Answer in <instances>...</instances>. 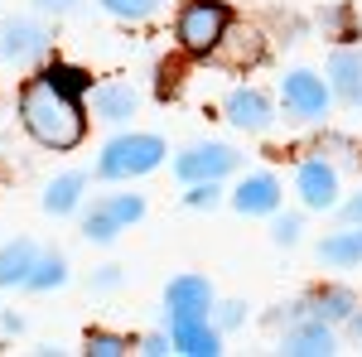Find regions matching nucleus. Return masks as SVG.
<instances>
[{
	"label": "nucleus",
	"mask_w": 362,
	"mask_h": 357,
	"mask_svg": "<svg viewBox=\"0 0 362 357\" xmlns=\"http://www.w3.org/2000/svg\"><path fill=\"white\" fill-rule=\"evenodd\" d=\"M87 87V78L78 68H49L39 78H29L20 92V121L39 145L49 150H73L87 131V116L78 92Z\"/></svg>",
	"instance_id": "obj_1"
},
{
	"label": "nucleus",
	"mask_w": 362,
	"mask_h": 357,
	"mask_svg": "<svg viewBox=\"0 0 362 357\" xmlns=\"http://www.w3.org/2000/svg\"><path fill=\"white\" fill-rule=\"evenodd\" d=\"M160 160H165V140L160 136H121L102 150L97 174L102 179H140V174L160 169Z\"/></svg>",
	"instance_id": "obj_2"
},
{
	"label": "nucleus",
	"mask_w": 362,
	"mask_h": 357,
	"mask_svg": "<svg viewBox=\"0 0 362 357\" xmlns=\"http://www.w3.org/2000/svg\"><path fill=\"white\" fill-rule=\"evenodd\" d=\"M227 25H232V15H227L223 0H189L179 10V44L189 54H213L223 44Z\"/></svg>",
	"instance_id": "obj_3"
},
{
	"label": "nucleus",
	"mask_w": 362,
	"mask_h": 357,
	"mask_svg": "<svg viewBox=\"0 0 362 357\" xmlns=\"http://www.w3.org/2000/svg\"><path fill=\"white\" fill-rule=\"evenodd\" d=\"M232 169H237V150H232V145H218V140L194 145V150H184V155L174 160V174H179L184 184H213V179H223Z\"/></svg>",
	"instance_id": "obj_4"
},
{
	"label": "nucleus",
	"mask_w": 362,
	"mask_h": 357,
	"mask_svg": "<svg viewBox=\"0 0 362 357\" xmlns=\"http://www.w3.org/2000/svg\"><path fill=\"white\" fill-rule=\"evenodd\" d=\"M165 304H169V324H179V319H208V309H213V285H208L203 275H179V280H169Z\"/></svg>",
	"instance_id": "obj_5"
},
{
	"label": "nucleus",
	"mask_w": 362,
	"mask_h": 357,
	"mask_svg": "<svg viewBox=\"0 0 362 357\" xmlns=\"http://www.w3.org/2000/svg\"><path fill=\"white\" fill-rule=\"evenodd\" d=\"M285 111L290 116H300V121H319L324 111H329V83L324 78H314V73H290L285 78Z\"/></svg>",
	"instance_id": "obj_6"
},
{
	"label": "nucleus",
	"mask_w": 362,
	"mask_h": 357,
	"mask_svg": "<svg viewBox=\"0 0 362 357\" xmlns=\"http://www.w3.org/2000/svg\"><path fill=\"white\" fill-rule=\"evenodd\" d=\"M295 189H300V198H305V208H334L338 203V174L324 160H305L300 165V174H295Z\"/></svg>",
	"instance_id": "obj_7"
},
{
	"label": "nucleus",
	"mask_w": 362,
	"mask_h": 357,
	"mask_svg": "<svg viewBox=\"0 0 362 357\" xmlns=\"http://www.w3.org/2000/svg\"><path fill=\"white\" fill-rule=\"evenodd\" d=\"M44 49H49V34L34 20H10L0 29V54L10 63H34V58H44Z\"/></svg>",
	"instance_id": "obj_8"
},
{
	"label": "nucleus",
	"mask_w": 362,
	"mask_h": 357,
	"mask_svg": "<svg viewBox=\"0 0 362 357\" xmlns=\"http://www.w3.org/2000/svg\"><path fill=\"white\" fill-rule=\"evenodd\" d=\"M169 338H174L179 353H189V357L223 353V329H213L208 319H179V324H169Z\"/></svg>",
	"instance_id": "obj_9"
},
{
	"label": "nucleus",
	"mask_w": 362,
	"mask_h": 357,
	"mask_svg": "<svg viewBox=\"0 0 362 357\" xmlns=\"http://www.w3.org/2000/svg\"><path fill=\"white\" fill-rule=\"evenodd\" d=\"M227 121H232L237 131H266V126H271V97L256 92V87H237V92L227 97Z\"/></svg>",
	"instance_id": "obj_10"
},
{
	"label": "nucleus",
	"mask_w": 362,
	"mask_h": 357,
	"mask_svg": "<svg viewBox=\"0 0 362 357\" xmlns=\"http://www.w3.org/2000/svg\"><path fill=\"white\" fill-rule=\"evenodd\" d=\"M232 203H237V213H247V218H261V213H276L280 208V184L271 174H247L237 193H232Z\"/></svg>",
	"instance_id": "obj_11"
},
{
	"label": "nucleus",
	"mask_w": 362,
	"mask_h": 357,
	"mask_svg": "<svg viewBox=\"0 0 362 357\" xmlns=\"http://www.w3.org/2000/svg\"><path fill=\"white\" fill-rule=\"evenodd\" d=\"M140 107L136 87L131 83H102L92 92V111H97V121H107V126H121V121H131Z\"/></svg>",
	"instance_id": "obj_12"
},
{
	"label": "nucleus",
	"mask_w": 362,
	"mask_h": 357,
	"mask_svg": "<svg viewBox=\"0 0 362 357\" xmlns=\"http://www.w3.org/2000/svg\"><path fill=\"white\" fill-rule=\"evenodd\" d=\"M300 309H305V319L338 324V319H353V309H358V295H353V290H338V285H324V290H319V295H309Z\"/></svg>",
	"instance_id": "obj_13"
},
{
	"label": "nucleus",
	"mask_w": 362,
	"mask_h": 357,
	"mask_svg": "<svg viewBox=\"0 0 362 357\" xmlns=\"http://www.w3.org/2000/svg\"><path fill=\"white\" fill-rule=\"evenodd\" d=\"M285 353L295 357H329L334 353V333H329V324L324 319H305V324H295V329L285 333Z\"/></svg>",
	"instance_id": "obj_14"
},
{
	"label": "nucleus",
	"mask_w": 362,
	"mask_h": 357,
	"mask_svg": "<svg viewBox=\"0 0 362 357\" xmlns=\"http://www.w3.org/2000/svg\"><path fill=\"white\" fill-rule=\"evenodd\" d=\"M329 78H334V92L343 102H353V107L362 102V54L358 49H338L329 58Z\"/></svg>",
	"instance_id": "obj_15"
},
{
	"label": "nucleus",
	"mask_w": 362,
	"mask_h": 357,
	"mask_svg": "<svg viewBox=\"0 0 362 357\" xmlns=\"http://www.w3.org/2000/svg\"><path fill=\"white\" fill-rule=\"evenodd\" d=\"M34 247L29 242H10V247H0V285H25L29 271H34Z\"/></svg>",
	"instance_id": "obj_16"
},
{
	"label": "nucleus",
	"mask_w": 362,
	"mask_h": 357,
	"mask_svg": "<svg viewBox=\"0 0 362 357\" xmlns=\"http://www.w3.org/2000/svg\"><path fill=\"white\" fill-rule=\"evenodd\" d=\"M83 174H58L54 184H49V193H44V213H54V218H63V213H73V203H78V193H83Z\"/></svg>",
	"instance_id": "obj_17"
},
{
	"label": "nucleus",
	"mask_w": 362,
	"mask_h": 357,
	"mask_svg": "<svg viewBox=\"0 0 362 357\" xmlns=\"http://www.w3.org/2000/svg\"><path fill=\"white\" fill-rule=\"evenodd\" d=\"M319 256H324L329 266H358L362 261V232H338V237H329Z\"/></svg>",
	"instance_id": "obj_18"
},
{
	"label": "nucleus",
	"mask_w": 362,
	"mask_h": 357,
	"mask_svg": "<svg viewBox=\"0 0 362 357\" xmlns=\"http://www.w3.org/2000/svg\"><path fill=\"white\" fill-rule=\"evenodd\" d=\"M68 280V261L63 256H44V261H34V271H29V290H54V285H63Z\"/></svg>",
	"instance_id": "obj_19"
},
{
	"label": "nucleus",
	"mask_w": 362,
	"mask_h": 357,
	"mask_svg": "<svg viewBox=\"0 0 362 357\" xmlns=\"http://www.w3.org/2000/svg\"><path fill=\"white\" fill-rule=\"evenodd\" d=\"M102 213H107L116 227H131V222L145 218V198H140V193H116L112 203H102Z\"/></svg>",
	"instance_id": "obj_20"
},
{
	"label": "nucleus",
	"mask_w": 362,
	"mask_h": 357,
	"mask_svg": "<svg viewBox=\"0 0 362 357\" xmlns=\"http://www.w3.org/2000/svg\"><path fill=\"white\" fill-rule=\"evenodd\" d=\"M112 15H121V20H150L155 10H160V0H102Z\"/></svg>",
	"instance_id": "obj_21"
},
{
	"label": "nucleus",
	"mask_w": 362,
	"mask_h": 357,
	"mask_svg": "<svg viewBox=\"0 0 362 357\" xmlns=\"http://www.w3.org/2000/svg\"><path fill=\"white\" fill-rule=\"evenodd\" d=\"M131 348L126 338H116V333H87V353L92 357H121Z\"/></svg>",
	"instance_id": "obj_22"
},
{
	"label": "nucleus",
	"mask_w": 362,
	"mask_h": 357,
	"mask_svg": "<svg viewBox=\"0 0 362 357\" xmlns=\"http://www.w3.org/2000/svg\"><path fill=\"white\" fill-rule=\"evenodd\" d=\"M184 203H189V208H208V213H213V208L223 203V189H218V179H213V184H194V193H189Z\"/></svg>",
	"instance_id": "obj_23"
},
{
	"label": "nucleus",
	"mask_w": 362,
	"mask_h": 357,
	"mask_svg": "<svg viewBox=\"0 0 362 357\" xmlns=\"http://www.w3.org/2000/svg\"><path fill=\"white\" fill-rule=\"evenodd\" d=\"M87 237H92V242H112L116 232H121V227H116L112 218H107V213H102V208H97V213H92V218H87V227H83Z\"/></svg>",
	"instance_id": "obj_24"
},
{
	"label": "nucleus",
	"mask_w": 362,
	"mask_h": 357,
	"mask_svg": "<svg viewBox=\"0 0 362 357\" xmlns=\"http://www.w3.org/2000/svg\"><path fill=\"white\" fill-rule=\"evenodd\" d=\"M271 237H276L280 247H295V242H300V218H280L276 227H271Z\"/></svg>",
	"instance_id": "obj_25"
},
{
	"label": "nucleus",
	"mask_w": 362,
	"mask_h": 357,
	"mask_svg": "<svg viewBox=\"0 0 362 357\" xmlns=\"http://www.w3.org/2000/svg\"><path fill=\"white\" fill-rule=\"evenodd\" d=\"M242 324V304H223V314H218V329H237Z\"/></svg>",
	"instance_id": "obj_26"
},
{
	"label": "nucleus",
	"mask_w": 362,
	"mask_h": 357,
	"mask_svg": "<svg viewBox=\"0 0 362 357\" xmlns=\"http://www.w3.org/2000/svg\"><path fill=\"white\" fill-rule=\"evenodd\" d=\"M34 5H39V10H49V15H68L78 0H34Z\"/></svg>",
	"instance_id": "obj_27"
},
{
	"label": "nucleus",
	"mask_w": 362,
	"mask_h": 357,
	"mask_svg": "<svg viewBox=\"0 0 362 357\" xmlns=\"http://www.w3.org/2000/svg\"><path fill=\"white\" fill-rule=\"evenodd\" d=\"M140 353H150V357H155V353H169V343H165V338H145V343H140Z\"/></svg>",
	"instance_id": "obj_28"
},
{
	"label": "nucleus",
	"mask_w": 362,
	"mask_h": 357,
	"mask_svg": "<svg viewBox=\"0 0 362 357\" xmlns=\"http://www.w3.org/2000/svg\"><path fill=\"white\" fill-rule=\"evenodd\" d=\"M343 213H348V222H362V193L348 203V208H343Z\"/></svg>",
	"instance_id": "obj_29"
},
{
	"label": "nucleus",
	"mask_w": 362,
	"mask_h": 357,
	"mask_svg": "<svg viewBox=\"0 0 362 357\" xmlns=\"http://www.w3.org/2000/svg\"><path fill=\"white\" fill-rule=\"evenodd\" d=\"M353 333H358V343H362V314H353Z\"/></svg>",
	"instance_id": "obj_30"
}]
</instances>
